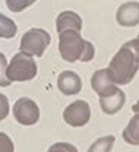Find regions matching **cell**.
<instances>
[{
  "label": "cell",
  "mask_w": 139,
  "mask_h": 152,
  "mask_svg": "<svg viewBox=\"0 0 139 152\" xmlns=\"http://www.w3.org/2000/svg\"><path fill=\"white\" fill-rule=\"evenodd\" d=\"M50 42H51V37L45 29L31 28L20 38L19 50L26 54H31V56L41 57L44 54L45 48L50 45Z\"/></svg>",
  "instance_id": "cell-4"
},
{
  "label": "cell",
  "mask_w": 139,
  "mask_h": 152,
  "mask_svg": "<svg viewBox=\"0 0 139 152\" xmlns=\"http://www.w3.org/2000/svg\"><path fill=\"white\" fill-rule=\"evenodd\" d=\"M57 88L63 95H76L82 89V79L72 70H64L57 77Z\"/></svg>",
  "instance_id": "cell-9"
},
{
  "label": "cell",
  "mask_w": 139,
  "mask_h": 152,
  "mask_svg": "<svg viewBox=\"0 0 139 152\" xmlns=\"http://www.w3.org/2000/svg\"><path fill=\"white\" fill-rule=\"evenodd\" d=\"M47 152H79L78 148L69 142H57V143H53Z\"/></svg>",
  "instance_id": "cell-17"
},
{
  "label": "cell",
  "mask_w": 139,
  "mask_h": 152,
  "mask_svg": "<svg viewBox=\"0 0 139 152\" xmlns=\"http://www.w3.org/2000/svg\"><path fill=\"white\" fill-rule=\"evenodd\" d=\"M59 51L60 56L67 63L82 61L88 63L95 56V48L92 42L83 39L80 32L76 31H66L59 34Z\"/></svg>",
  "instance_id": "cell-2"
},
{
  "label": "cell",
  "mask_w": 139,
  "mask_h": 152,
  "mask_svg": "<svg viewBox=\"0 0 139 152\" xmlns=\"http://www.w3.org/2000/svg\"><path fill=\"white\" fill-rule=\"evenodd\" d=\"M138 38H139V35H138Z\"/></svg>",
  "instance_id": "cell-21"
},
{
  "label": "cell",
  "mask_w": 139,
  "mask_h": 152,
  "mask_svg": "<svg viewBox=\"0 0 139 152\" xmlns=\"http://www.w3.org/2000/svg\"><path fill=\"white\" fill-rule=\"evenodd\" d=\"M91 88L99 98H104L114 94L119 89V85L113 82L107 69H99L91 76Z\"/></svg>",
  "instance_id": "cell-7"
},
{
  "label": "cell",
  "mask_w": 139,
  "mask_h": 152,
  "mask_svg": "<svg viewBox=\"0 0 139 152\" xmlns=\"http://www.w3.org/2000/svg\"><path fill=\"white\" fill-rule=\"evenodd\" d=\"M37 0H6V6L10 12L19 13L22 10L28 9L29 6H32Z\"/></svg>",
  "instance_id": "cell-15"
},
{
  "label": "cell",
  "mask_w": 139,
  "mask_h": 152,
  "mask_svg": "<svg viewBox=\"0 0 139 152\" xmlns=\"http://www.w3.org/2000/svg\"><path fill=\"white\" fill-rule=\"evenodd\" d=\"M116 20L120 26L130 28L139 25V1H124L116 12Z\"/></svg>",
  "instance_id": "cell-8"
},
{
  "label": "cell",
  "mask_w": 139,
  "mask_h": 152,
  "mask_svg": "<svg viewBox=\"0 0 139 152\" xmlns=\"http://www.w3.org/2000/svg\"><path fill=\"white\" fill-rule=\"evenodd\" d=\"M121 136H123V140L126 143L139 146V113H135V115L129 120Z\"/></svg>",
  "instance_id": "cell-12"
},
{
  "label": "cell",
  "mask_w": 139,
  "mask_h": 152,
  "mask_svg": "<svg viewBox=\"0 0 139 152\" xmlns=\"http://www.w3.org/2000/svg\"><path fill=\"white\" fill-rule=\"evenodd\" d=\"M0 152H15L13 140L4 132H0Z\"/></svg>",
  "instance_id": "cell-18"
},
{
  "label": "cell",
  "mask_w": 139,
  "mask_h": 152,
  "mask_svg": "<svg viewBox=\"0 0 139 152\" xmlns=\"http://www.w3.org/2000/svg\"><path fill=\"white\" fill-rule=\"evenodd\" d=\"M82 26H83L82 18L76 12H72V10H64V12L59 13L57 18H56V31H57V34L66 32V31L80 32Z\"/></svg>",
  "instance_id": "cell-10"
},
{
  "label": "cell",
  "mask_w": 139,
  "mask_h": 152,
  "mask_svg": "<svg viewBox=\"0 0 139 152\" xmlns=\"http://www.w3.org/2000/svg\"><path fill=\"white\" fill-rule=\"evenodd\" d=\"M89 118H91V107L83 99H76L70 102L63 111V120L70 127H82L89 121Z\"/></svg>",
  "instance_id": "cell-6"
},
{
  "label": "cell",
  "mask_w": 139,
  "mask_h": 152,
  "mask_svg": "<svg viewBox=\"0 0 139 152\" xmlns=\"http://www.w3.org/2000/svg\"><path fill=\"white\" fill-rule=\"evenodd\" d=\"M13 117L22 126H34L40 120V108L34 99L20 96L13 104Z\"/></svg>",
  "instance_id": "cell-5"
},
{
  "label": "cell",
  "mask_w": 139,
  "mask_h": 152,
  "mask_svg": "<svg viewBox=\"0 0 139 152\" xmlns=\"http://www.w3.org/2000/svg\"><path fill=\"white\" fill-rule=\"evenodd\" d=\"M6 73H7V77H9L10 82H28V80H32L38 73L37 61H35L34 56L26 54L23 51H19L7 63Z\"/></svg>",
  "instance_id": "cell-3"
},
{
  "label": "cell",
  "mask_w": 139,
  "mask_h": 152,
  "mask_svg": "<svg viewBox=\"0 0 139 152\" xmlns=\"http://www.w3.org/2000/svg\"><path fill=\"white\" fill-rule=\"evenodd\" d=\"M16 32H18V25L0 12V38L10 39L16 35Z\"/></svg>",
  "instance_id": "cell-13"
},
{
  "label": "cell",
  "mask_w": 139,
  "mask_h": 152,
  "mask_svg": "<svg viewBox=\"0 0 139 152\" xmlns=\"http://www.w3.org/2000/svg\"><path fill=\"white\" fill-rule=\"evenodd\" d=\"M10 111V105H9V99L4 94H0V121H3L7 114Z\"/></svg>",
  "instance_id": "cell-19"
},
{
  "label": "cell",
  "mask_w": 139,
  "mask_h": 152,
  "mask_svg": "<svg viewBox=\"0 0 139 152\" xmlns=\"http://www.w3.org/2000/svg\"><path fill=\"white\" fill-rule=\"evenodd\" d=\"M108 75L116 85H127L139 70V38L129 39L110 60Z\"/></svg>",
  "instance_id": "cell-1"
},
{
  "label": "cell",
  "mask_w": 139,
  "mask_h": 152,
  "mask_svg": "<svg viewBox=\"0 0 139 152\" xmlns=\"http://www.w3.org/2000/svg\"><path fill=\"white\" fill-rule=\"evenodd\" d=\"M114 145V136L108 134V136H102L97 139L94 143H91V146L88 148V152H111Z\"/></svg>",
  "instance_id": "cell-14"
},
{
  "label": "cell",
  "mask_w": 139,
  "mask_h": 152,
  "mask_svg": "<svg viewBox=\"0 0 139 152\" xmlns=\"http://www.w3.org/2000/svg\"><path fill=\"white\" fill-rule=\"evenodd\" d=\"M132 111H133V113H139V99L136 101V104L132 107Z\"/></svg>",
  "instance_id": "cell-20"
},
{
  "label": "cell",
  "mask_w": 139,
  "mask_h": 152,
  "mask_svg": "<svg viewBox=\"0 0 139 152\" xmlns=\"http://www.w3.org/2000/svg\"><path fill=\"white\" fill-rule=\"evenodd\" d=\"M6 70H7V58H6V56L3 53H0V86L1 88H6V86H9L12 83L9 80V77H7Z\"/></svg>",
  "instance_id": "cell-16"
},
{
  "label": "cell",
  "mask_w": 139,
  "mask_h": 152,
  "mask_svg": "<svg viewBox=\"0 0 139 152\" xmlns=\"http://www.w3.org/2000/svg\"><path fill=\"white\" fill-rule=\"evenodd\" d=\"M124 101H126V95H124V92L119 88L113 95L99 98V107H101V110H102L104 114L113 115V114L119 113L120 110L123 108Z\"/></svg>",
  "instance_id": "cell-11"
}]
</instances>
